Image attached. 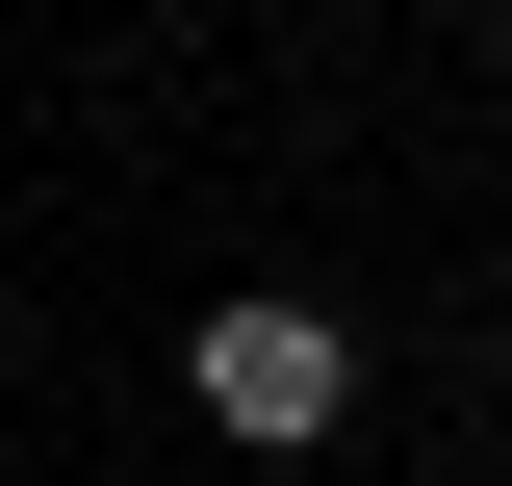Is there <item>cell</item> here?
<instances>
[{
    "instance_id": "obj_2",
    "label": "cell",
    "mask_w": 512,
    "mask_h": 486,
    "mask_svg": "<svg viewBox=\"0 0 512 486\" xmlns=\"http://www.w3.org/2000/svg\"><path fill=\"white\" fill-rule=\"evenodd\" d=\"M487 435H512V384H487Z\"/></svg>"
},
{
    "instance_id": "obj_1",
    "label": "cell",
    "mask_w": 512,
    "mask_h": 486,
    "mask_svg": "<svg viewBox=\"0 0 512 486\" xmlns=\"http://www.w3.org/2000/svg\"><path fill=\"white\" fill-rule=\"evenodd\" d=\"M180 384H205V435H231V461H308V435L359 410V333H333L308 282H231V307L180 333Z\"/></svg>"
}]
</instances>
